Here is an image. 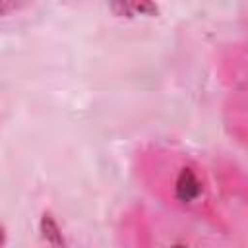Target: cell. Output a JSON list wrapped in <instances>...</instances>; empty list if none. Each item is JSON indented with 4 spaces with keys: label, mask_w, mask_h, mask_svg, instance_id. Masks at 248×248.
I'll return each instance as SVG.
<instances>
[{
    "label": "cell",
    "mask_w": 248,
    "mask_h": 248,
    "mask_svg": "<svg viewBox=\"0 0 248 248\" xmlns=\"http://www.w3.org/2000/svg\"><path fill=\"white\" fill-rule=\"evenodd\" d=\"M41 227H43V234H45V238L48 242H52V244H60L62 242V234H60V231H58V227H56V223L52 221L50 215H45L43 217Z\"/></svg>",
    "instance_id": "cell-2"
},
{
    "label": "cell",
    "mask_w": 248,
    "mask_h": 248,
    "mask_svg": "<svg viewBox=\"0 0 248 248\" xmlns=\"http://www.w3.org/2000/svg\"><path fill=\"white\" fill-rule=\"evenodd\" d=\"M2 244H4V232H2V229H0V248H2Z\"/></svg>",
    "instance_id": "cell-4"
},
{
    "label": "cell",
    "mask_w": 248,
    "mask_h": 248,
    "mask_svg": "<svg viewBox=\"0 0 248 248\" xmlns=\"http://www.w3.org/2000/svg\"><path fill=\"white\" fill-rule=\"evenodd\" d=\"M19 8H23V4H21V2H8V0H0V16H6V14H10V12H14V10H19Z\"/></svg>",
    "instance_id": "cell-3"
},
{
    "label": "cell",
    "mask_w": 248,
    "mask_h": 248,
    "mask_svg": "<svg viewBox=\"0 0 248 248\" xmlns=\"http://www.w3.org/2000/svg\"><path fill=\"white\" fill-rule=\"evenodd\" d=\"M174 248H180V246H174Z\"/></svg>",
    "instance_id": "cell-5"
},
{
    "label": "cell",
    "mask_w": 248,
    "mask_h": 248,
    "mask_svg": "<svg viewBox=\"0 0 248 248\" xmlns=\"http://www.w3.org/2000/svg\"><path fill=\"white\" fill-rule=\"evenodd\" d=\"M200 190H202V188H200V182H198L196 174H194L192 170L184 169V170L180 172L178 180H176V196H178V200H182V202H192L194 198H198Z\"/></svg>",
    "instance_id": "cell-1"
}]
</instances>
